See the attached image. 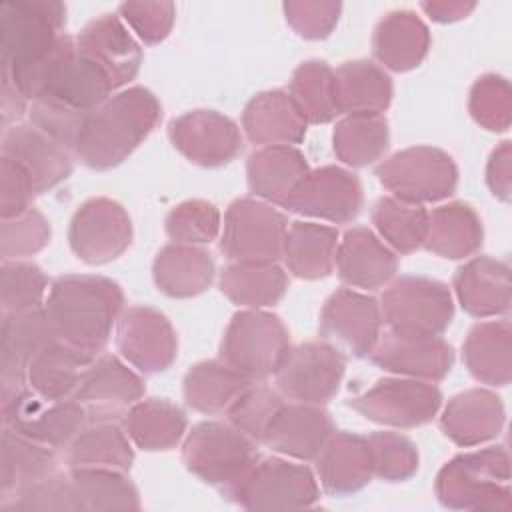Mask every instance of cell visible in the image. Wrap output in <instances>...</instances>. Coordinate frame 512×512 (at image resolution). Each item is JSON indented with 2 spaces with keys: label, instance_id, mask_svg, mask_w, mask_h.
Listing matches in <instances>:
<instances>
[{
  "label": "cell",
  "instance_id": "obj_1",
  "mask_svg": "<svg viewBox=\"0 0 512 512\" xmlns=\"http://www.w3.org/2000/svg\"><path fill=\"white\" fill-rule=\"evenodd\" d=\"M124 296L104 276H62L52 282L44 310L60 342L96 358L106 346Z\"/></svg>",
  "mask_w": 512,
  "mask_h": 512
},
{
  "label": "cell",
  "instance_id": "obj_2",
  "mask_svg": "<svg viewBox=\"0 0 512 512\" xmlns=\"http://www.w3.org/2000/svg\"><path fill=\"white\" fill-rule=\"evenodd\" d=\"M160 114V104L150 90L142 86L122 90L86 118L74 154L90 168H112L140 146Z\"/></svg>",
  "mask_w": 512,
  "mask_h": 512
},
{
  "label": "cell",
  "instance_id": "obj_3",
  "mask_svg": "<svg viewBox=\"0 0 512 512\" xmlns=\"http://www.w3.org/2000/svg\"><path fill=\"white\" fill-rule=\"evenodd\" d=\"M438 500L456 510L510 512V458L504 446L458 454L438 472Z\"/></svg>",
  "mask_w": 512,
  "mask_h": 512
},
{
  "label": "cell",
  "instance_id": "obj_4",
  "mask_svg": "<svg viewBox=\"0 0 512 512\" xmlns=\"http://www.w3.org/2000/svg\"><path fill=\"white\" fill-rule=\"evenodd\" d=\"M66 22V6L54 0L0 2L2 70L16 72L48 54Z\"/></svg>",
  "mask_w": 512,
  "mask_h": 512
},
{
  "label": "cell",
  "instance_id": "obj_5",
  "mask_svg": "<svg viewBox=\"0 0 512 512\" xmlns=\"http://www.w3.org/2000/svg\"><path fill=\"white\" fill-rule=\"evenodd\" d=\"M256 444L230 422H200L190 430L182 458L194 476L228 492L258 462Z\"/></svg>",
  "mask_w": 512,
  "mask_h": 512
},
{
  "label": "cell",
  "instance_id": "obj_6",
  "mask_svg": "<svg viewBox=\"0 0 512 512\" xmlns=\"http://www.w3.org/2000/svg\"><path fill=\"white\" fill-rule=\"evenodd\" d=\"M288 348V330L278 316L244 310L232 316L224 332L220 360L254 382L274 376Z\"/></svg>",
  "mask_w": 512,
  "mask_h": 512
},
{
  "label": "cell",
  "instance_id": "obj_7",
  "mask_svg": "<svg viewBox=\"0 0 512 512\" xmlns=\"http://www.w3.org/2000/svg\"><path fill=\"white\" fill-rule=\"evenodd\" d=\"M380 314L392 332L440 336L452 322L454 304L446 284L424 276H402L384 292Z\"/></svg>",
  "mask_w": 512,
  "mask_h": 512
},
{
  "label": "cell",
  "instance_id": "obj_8",
  "mask_svg": "<svg viewBox=\"0 0 512 512\" xmlns=\"http://www.w3.org/2000/svg\"><path fill=\"white\" fill-rule=\"evenodd\" d=\"M2 424L52 450L68 448L88 416L74 398H44L30 386L0 400Z\"/></svg>",
  "mask_w": 512,
  "mask_h": 512
},
{
  "label": "cell",
  "instance_id": "obj_9",
  "mask_svg": "<svg viewBox=\"0 0 512 512\" xmlns=\"http://www.w3.org/2000/svg\"><path fill=\"white\" fill-rule=\"evenodd\" d=\"M226 496L248 510H286L314 506L320 498V488L308 466L282 458H264Z\"/></svg>",
  "mask_w": 512,
  "mask_h": 512
},
{
  "label": "cell",
  "instance_id": "obj_10",
  "mask_svg": "<svg viewBox=\"0 0 512 512\" xmlns=\"http://www.w3.org/2000/svg\"><path fill=\"white\" fill-rule=\"evenodd\" d=\"M376 176L394 198L418 206L444 200L458 182L452 158L430 146H414L394 154L376 168Z\"/></svg>",
  "mask_w": 512,
  "mask_h": 512
},
{
  "label": "cell",
  "instance_id": "obj_11",
  "mask_svg": "<svg viewBox=\"0 0 512 512\" xmlns=\"http://www.w3.org/2000/svg\"><path fill=\"white\" fill-rule=\"evenodd\" d=\"M346 358L330 342L290 346L274 372L282 396L302 404H326L340 388Z\"/></svg>",
  "mask_w": 512,
  "mask_h": 512
},
{
  "label": "cell",
  "instance_id": "obj_12",
  "mask_svg": "<svg viewBox=\"0 0 512 512\" xmlns=\"http://www.w3.org/2000/svg\"><path fill=\"white\" fill-rule=\"evenodd\" d=\"M286 230L288 222L276 208L240 198L226 210L220 250L234 262H276Z\"/></svg>",
  "mask_w": 512,
  "mask_h": 512
},
{
  "label": "cell",
  "instance_id": "obj_13",
  "mask_svg": "<svg viewBox=\"0 0 512 512\" xmlns=\"http://www.w3.org/2000/svg\"><path fill=\"white\" fill-rule=\"evenodd\" d=\"M364 418L394 428H414L430 422L442 406L440 390L418 378H382L372 388L350 398Z\"/></svg>",
  "mask_w": 512,
  "mask_h": 512
},
{
  "label": "cell",
  "instance_id": "obj_14",
  "mask_svg": "<svg viewBox=\"0 0 512 512\" xmlns=\"http://www.w3.org/2000/svg\"><path fill=\"white\" fill-rule=\"evenodd\" d=\"M56 340L58 336L44 306L4 314L0 332V400L28 388L26 370L30 362Z\"/></svg>",
  "mask_w": 512,
  "mask_h": 512
},
{
  "label": "cell",
  "instance_id": "obj_15",
  "mask_svg": "<svg viewBox=\"0 0 512 512\" xmlns=\"http://www.w3.org/2000/svg\"><path fill=\"white\" fill-rule=\"evenodd\" d=\"M72 252L88 264H106L118 258L132 240V224L126 210L108 198L84 202L68 230Z\"/></svg>",
  "mask_w": 512,
  "mask_h": 512
},
{
  "label": "cell",
  "instance_id": "obj_16",
  "mask_svg": "<svg viewBox=\"0 0 512 512\" xmlns=\"http://www.w3.org/2000/svg\"><path fill=\"white\" fill-rule=\"evenodd\" d=\"M142 394V378L116 356L104 354L86 366L72 398L84 408L90 422H106L124 416V410L136 404Z\"/></svg>",
  "mask_w": 512,
  "mask_h": 512
},
{
  "label": "cell",
  "instance_id": "obj_17",
  "mask_svg": "<svg viewBox=\"0 0 512 512\" xmlns=\"http://www.w3.org/2000/svg\"><path fill=\"white\" fill-rule=\"evenodd\" d=\"M284 208L334 224L350 222L360 214L362 186L354 174L336 166H324L302 178L284 202Z\"/></svg>",
  "mask_w": 512,
  "mask_h": 512
},
{
  "label": "cell",
  "instance_id": "obj_18",
  "mask_svg": "<svg viewBox=\"0 0 512 512\" xmlns=\"http://www.w3.org/2000/svg\"><path fill=\"white\" fill-rule=\"evenodd\" d=\"M116 342L120 354L144 374L166 370L178 350L166 316L148 306H132L118 318Z\"/></svg>",
  "mask_w": 512,
  "mask_h": 512
},
{
  "label": "cell",
  "instance_id": "obj_19",
  "mask_svg": "<svg viewBox=\"0 0 512 512\" xmlns=\"http://www.w3.org/2000/svg\"><path fill=\"white\" fill-rule=\"evenodd\" d=\"M380 306L374 298L342 288L334 292L320 314V334L354 356H368L380 336Z\"/></svg>",
  "mask_w": 512,
  "mask_h": 512
},
{
  "label": "cell",
  "instance_id": "obj_20",
  "mask_svg": "<svg viewBox=\"0 0 512 512\" xmlns=\"http://www.w3.org/2000/svg\"><path fill=\"white\" fill-rule=\"evenodd\" d=\"M172 144L194 164L222 166L234 160L242 150V136L238 126L214 112L194 110L186 112L170 124Z\"/></svg>",
  "mask_w": 512,
  "mask_h": 512
},
{
  "label": "cell",
  "instance_id": "obj_21",
  "mask_svg": "<svg viewBox=\"0 0 512 512\" xmlns=\"http://www.w3.org/2000/svg\"><path fill=\"white\" fill-rule=\"evenodd\" d=\"M368 356L382 370L418 380H442L454 364V350L440 336H406L392 330L378 336Z\"/></svg>",
  "mask_w": 512,
  "mask_h": 512
},
{
  "label": "cell",
  "instance_id": "obj_22",
  "mask_svg": "<svg viewBox=\"0 0 512 512\" xmlns=\"http://www.w3.org/2000/svg\"><path fill=\"white\" fill-rule=\"evenodd\" d=\"M2 156L10 158L26 172L34 194L52 190L72 172L70 150L32 124L4 128Z\"/></svg>",
  "mask_w": 512,
  "mask_h": 512
},
{
  "label": "cell",
  "instance_id": "obj_23",
  "mask_svg": "<svg viewBox=\"0 0 512 512\" xmlns=\"http://www.w3.org/2000/svg\"><path fill=\"white\" fill-rule=\"evenodd\" d=\"M76 48L108 74L114 88L130 82L142 62L138 44L116 14H102L88 22L76 36Z\"/></svg>",
  "mask_w": 512,
  "mask_h": 512
},
{
  "label": "cell",
  "instance_id": "obj_24",
  "mask_svg": "<svg viewBox=\"0 0 512 512\" xmlns=\"http://www.w3.org/2000/svg\"><path fill=\"white\" fill-rule=\"evenodd\" d=\"M332 434L334 424L324 408L296 402L280 406L262 444L298 460H316Z\"/></svg>",
  "mask_w": 512,
  "mask_h": 512
},
{
  "label": "cell",
  "instance_id": "obj_25",
  "mask_svg": "<svg viewBox=\"0 0 512 512\" xmlns=\"http://www.w3.org/2000/svg\"><path fill=\"white\" fill-rule=\"evenodd\" d=\"M334 266L344 284L376 290L396 274L398 258L374 232L356 226L338 244Z\"/></svg>",
  "mask_w": 512,
  "mask_h": 512
},
{
  "label": "cell",
  "instance_id": "obj_26",
  "mask_svg": "<svg viewBox=\"0 0 512 512\" xmlns=\"http://www.w3.org/2000/svg\"><path fill=\"white\" fill-rule=\"evenodd\" d=\"M318 478L328 494L346 496L364 488L374 470L366 436L334 432L318 454Z\"/></svg>",
  "mask_w": 512,
  "mask_h": 512
},
{
  "label": "cell",
  "instance_id": "obj_27",
  "mask_svg": "<svg viewBox=\"0 0 512 512\" xmlns=\"http://www.w3.org/2000/svg\"><path fill=\"white\" fill-rule=\"evenodd\" d=\"M306 118L288 92L272 90L254 96L244 108L246 136L260 146H292L306 134Z\"/></svg>",
  "mask_w": 512,
  "mask_h": 512
},
{
  "label": "cell",
  "instance_id": "obj_28",
  "mask_svg": "<svg viewBox=\"0 0 512 512\" xmlns=\"http://www.w3.org/2000/svg\"><path fill=\"white\" fill-rule=\"evenodd\" d=\"M440 424L458 446H476L498 436L504 424V408L496 394L474 388L446 404Z\"/></svg>",
  "mask_w": 512,
  "mask_h": 512
},
{
  "label": "cell",
  "instance_id": "obj_29",
  "mask_svg": "<svg viewBox=\"0 0 512 512\" xmlns=\"http://www.w3.org/2000/svg\"><path fill=\"white\" fill-rule=\"evenodd\" d=\"M508 264L478 256L454 276V288L462 308L478 318L506 314L510 308Z\"/></svg>",
  "mask_w": 512,
  "mask_h": 512
},
{
  "label": "cell",
  "instance_id": "obj_30",
  "mask_svg": "<svg viewBox=\"0 0 512 512\" xmlns=\"http://www.w3.org/2000/svg\"><path fill=\"white\" fill-rule=\"evenodd\" d=\"M308 172L304 154L294 146H262L248 158L250 190L278 206H284Z\"/></svg>",
  "mask_w": 512,
  "mask_h": 512
},
{
  "label": "cell",
  "instance_id": "obj_31",
  "mask_svg": "<svg viewBox=\"0 0 512 512\" xmlns=\"http://www.w3.org/2000/svg\"><path fill=\"white\" fill-rule=\"evenodd\" d=\"M334 94L338 114H382L392 100V82L368 60L344 62L334 70Z\"/></svg>",
  "mask_w": 512,
  "mask_h": 512
},
{
  "label": "cell",
  "instance_id": "obj_32",
  "mask_svg": "<svg viewBox=\"0 0 512 512\" xmlns=\"http://www.w3.org/2000/svg\"><path fill=\"white\" fill-rule=\"evenodd\" d=\"M376 58L390 70L406 72L416 68L430 46L426 24L408 10L386 14L374 30L372 38Z\"/></svg>",
  "mask_w": 512,
  "mask_h": 512
},
{
  "label": "cell",
  "instance_id": "obj_33",
  "mask_svg": "<svg viewBox=\"0 0 512 512\" xmlns=\"http://www.w3.org/2000/svg\"><path fill=\"white\" fill-rule=\"evenodd\" d=\"M214 276V262L202 248L190 244H170L154 260V280L158 290L174 298H190L204 292Z\"/></svg>",
  "mask_w": 512,
  "mask_h": 512
},
{
  "label": "cell",
  "instance_id": "obj_34",
  "mask_svg": "<svg viewBox=\"0 0 512 512\" xmlns=\"http://www.w3.org/2000/svg\"><path fill=\"white\" fill-rule=\"evenodd\" d=\"M66 450L70 470L108 468L126 472L134 462L130 438L114 420L84 426Z\"/></svg>",
  "mask_w": 512,
  "mask_h": 512
},
{
  "label": "cell",
  "instance_id": "obj_35",
  "mask_svg": "<svg viewBox=\"0 0 512 512\" xmlns=\"http://www.w3.org/2000/svg\"><path fill=\"white\" fill-rule=\"evenodd\" d=\"M338 232L314 222H294L286 230L282 256L288 270L306 280L324 278L334 268Z\"/></svg>",
  "mask_w": 512,
  "mask_h": 512
},
{
  "label": "cell",
  "instance_id": "obj_36",
  "mask_svg": "<svg viewBox=\"0 0 512 512\" xmlns=\"http://www.w3.org/2000/svg\"><path fill=\"white\" fill-rule=\"evenodd\" d=\"M124 430L142 450H170L186 430V416L164 398L138 400L124 414Z\"/></svg>",
  "mask_w": 512,
  "mask_h": 512
},
{
  "label": "cell",
  "instance_id": "obj_37",
  "mask_svg": "<svg viewBox=\"0 0 512 512\" xmlns=\"http://www.w3.org/2000/svg\"><path fill=\"white\" fill-rule=\"evenodd\" d=\"M56 472V450L38 444L10 428H2L0 494L6 498L22 486Z\"/></svg>",
  "mask_w": 512,
  "mask_h": 512
},
{
  "label": "cell",
  "instance_id": "obj_38",
  "mask_svg": "<svg viewBox=\"0 0 512 512\" xmlns=\"http://www.w3.org/2000/svg\"><path fill=\"white\" fill-rule=\"evenodd\" d=\"M464 362L470 374L490 386H506L510 382V322L476 324L464 346Z\"/></svg>",
  "mask_w": 512,
  "mask_h": 512
},
{
  "label": "cell",
  "instance_id": "obj_39",
  "mask_svg": "<svg viewBox=\"0 0 512 512\" xmlns=\"http://www.w3.org/2000/svg\"><path fill=\"white\" fill-rule=\"evenodd\" d=\"M482 244V222L468 204H448L428 212V232L424 244L444 258H464Z\"/></svg>",
  "mask_w": 512,
  "mask_h": 512
},
{
  "label": "cell",
  "instance_id": "obj_40",
  "mask_svg": "<svg viewBox=\"0 0 512 512\" xmlns=\"http://www.w3.org/2000/svg\"><path fill=\"white\" fill-rule=\"evenodd\" d=\"M94 358L56 340L44 348L28 366V386L44 398H72L86 366Z\"/></svg>",
  "mask_w": 512,
  "mask_h": 512
},
{
  "label": "cell",
  "instance_id": "obj_41",
  "mask_svg": "<svg viewBox=\"0 0 512 512\" xmlns=\"http://www.w3.org/2000/svg\"><path fill=\"white\" fill-rule=\"evenodd\" d=\"M286 288L288 276L276 262H234L220 276L222 294L248 308L276 304Z\"/></svg>",
  "mask_w": 512,
  "mask_h": 512
},
{
  "label": "cell",
  "instance_id": "obj_42",
  "mask_svg": "<svg viewBox=\"0 0 512 512\" xmlns=\"http://www.w3.org/2000/svg\"><path fill=\"white\" fill-rule=\"evenodd\" d=\"M248 384H252V380L224 360H206L188 370L184 378V398L194 410L216 414L228 410Z\"/></svg>",
  "mask_w": 512,
  "mask_h": 512
},
{
  "label": "cell",
  "instance_id": "obj_43",
  "mask_svg": "<svg viewBox=\"0 0 512 512\" xmlns=\"http://www.w3.org/2000/svg\"><path fill=\"white\" fill-rule=\"evenodd\" d=\"M82 510H136L140 498L136 486L122 470L78 468L70 470Z\"/></svg>",
  "mask_w": 512,
  "mask_h": 512
},
{
  "label": "cell",
  "instance_id": "obj_44",
  "mask_svg": "<svg viewBox=\"0 0 512 512\" xmlns=\"http://www.w3.org/2000/svg\"><path fill=\"white\" fill-rule=\"evenodd\" d=\"M388 148V122L382 114L346 116L334 130V152L350 166H366Z\"/></svg>",
  "mask_w": 512,
  "mask_h": 512
},
{
  "label": "cell",
  "instance_id": "obj_45",
  "mask_svg": "<svg viewBox=\"0 0 512 512\" xmlns=\"http://www.w3.org/2000/svg\"><path fill=\"white\" fill-rule=\"evenodd\" d=\"M372 222L380 236L398 252L420 248L428 232V212L394 196H384L374 204Z\"/></svg>",
  "mask_w": 512,
  "mask_h": 512
},
{
  "label": "cell",
  "instance_id": "obj_46",
  "mask_svg": "<svg viewBox=\"0 0 512 512\" xmlns=\"http://www.w3.org/2000/svg\"><path fill=\"white\" fill-rule=\"evenodd\" d=\"M290 98L306 122H330L336 114L334 70L326 62L308 60L292 76Z\"/></svg>",
  "mask_w": 512,
  "mask_h": 512
},
{
  "label": "cell",
  "instance_id": "obj_47",
  "mask_svg": "<svg viewBox=\"0 0 512 512\" xmlns=\"http://www.w3.org/2000/svg\"><path fill=\"white\" fill-rule=\"evenodd\" d=\"M2 512H48V510H82L70 476L58 472L18 488L0 502Z\"/></svg>",
  "mask_w": 512,
  "mask_h": 512
},
{
  "label": "cell",
  "instance_id": "obj_48",
  "mask_svg": "<svg viewBox=\"0 0 512 512\" xmlns=\"http://www.w3.org/2000/svg\"><path fill=\"white\" fill-rule=\"evenodd\" d=\"M282 394L264 384H248L226 410L228 422L254 442H262L266 428L282 406Z\"/></svg>",
  "mask_w": 512,
  "mask_h": 512
},
{
  "label": "cell",
  "instance_id": "obj_49",
  "mask_svg": "<svg viewBox=\"0 0 512 512\" xmlns=\"http://www.w3.org/2000/svg\"><path fill=\"white\" fill-rule=\"evenodd\" d=\"M0 278L4 314L44 306L48 294V280L36 264L4 260Z\"/></svg>",
  "mask_w": 512,
  "mask_h": 512
},
{
  "label": "cell",
  "instance_id": "obj_50",
  "mask_svg": "<svg viewBox=\"0 0 512 512\" xmlns=\"http://www.w3.org/2000/svg\"><path fill=\"white\" fill-rule=\"evenodd\" d=\"M372 470L388 482L408 480L418 470V450L412 440L398 432H374L366 436Z\"/></svg>",
  "mask_w": 512,
  "mask_h": 512
},
{
  "label": "cell",
  "instance_id": "obj_51",
  "mask_svg": "<svg viewBox=\"0 0 512 512\" xmlns=\"http://www.w3.org/2000/svg\"><path fill=\"white\" fill-rule=\"evenodd\" d=\"M220 212L204 200H188L174 206L166 218V232L176 244H204L216 238Z\"/></svg>",
  "mask_w": 512,
  "mask_h": 512
},
{
  "label": "cell",
  "instance_id": "obj_52",
  "mask_svg": "<svg viewBox=\"0 0 512 512\" xmlns=\"http://www.w3.org/2000/svg\"><path fill=\"white\" fill-rule=\"evenodd\" d=\"M470 114L486 130L502 132L510 126V86L506 78L486 74L470 92Z\"/></svg>",
  "mask_w": 512,
  "mask_h": 512
},
{
  "label": "cell",
  "instance_id": "obj_53",
  "mask_svg": "<svg viewBox=\"0 0 512 512\" xmlns=\"http://www.w3.org/2000/svg\"><path fill=\"white\" fill-rule=\"evenodd\" d=\"M50 240V226L46 218L28 208L20 216L2 220V258L18 260L40 252Z\"/></svg>",
  "mask_w": 512,
  "mask_h": 512
},
{
  "label": "cell",
  "instance_id": "obj_54",
  "mask_svg": "<svg viewBox=\"0 0 512 512\" xmlns=\"http://www.w3.org/2000/svg\"><path fill=\"white\" fill-rule=\"evenodd\" d=\"M118 12L146 44L162 42L174 24L172 2H124L120 4Z\"/></svg>",
  "mask_w": 512,
  "mask_h": 512
},
{
  "label": "cell",
  "instance_id": "obj_55",
  "mask_svg": "<svg viewBox=\"0 0 512 512\" xmlns=\"http://www.w3.org/2000/svg\"><path fill=\"white\" fill-rule=\"evenodd\" d=\"M338 2H286L284 12L290 26L304 38H326L340 16Z\"/></svg>",
  "mask_w": 512,
  "mask_h": 512
},
{
  "label": "cell",
  "instance_id": "obj_56",
  "mask_svg": "<svg viewBox=\"0 0 512 512\" xmlns=\"http://www.w3.org/2000/svg\"><path fill=\"white\" fill-rule=\"evenodd\" d=\"M0 214L2 220L20 216L30 208V200L36 196L26 172L2 156V186H0Z\"/></svg>",
  "mask_w": 512,
  "mask_h": 512
},
{
  "label": "cell",
  "instance_id": "obj_57",
  "mask_svg": "<svg viewBox=\"0 0 512 512\" xmlns=\"http://www.w3.org/2000/svg\"><path fill=\"white\" fill-rule=\"evenodd\" d=\"M486 180L494 196L508 200L510 196V142H502L498 150L492 152L488 162Z\"/></svg>",
  "mask_w": 512,
  "mask_h": 512
},
{
  "label": "cell",
  "instance_id": "obj_58",
  "mask_svg": "<svg viewBox=\"0 0 512 512\" xmlns=\"http://www.w3.org/2000/svg\"><path fill=\"white\" fill-rule=\"evenodd\" d=\"M28 112V98L8 80L2 76V120L4 126L8 122H16Z\"/></svg>",
  "mask_w": 512,
  "mask_h": 512
},
{
  "label": "cell",
  "instance_id": "obj_59",
  "mask_svg": "<svg viewBox=\"0 0 512 512\" xmlns=\"http://www.w3.org/2000/svg\"><path fill=\"white\" fill-rule=\"evenodd\" d=\"M474 2H422V8L436 22H454L474 10Z\"/></svg>",
  "mask_w": 512,
  "mask_h": 512
}]
</instances>
